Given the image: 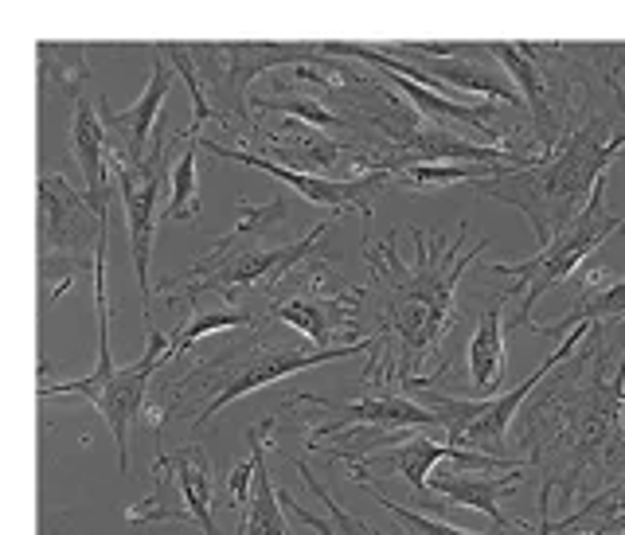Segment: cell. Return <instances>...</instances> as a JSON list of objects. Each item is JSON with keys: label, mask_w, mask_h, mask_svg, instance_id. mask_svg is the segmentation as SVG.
Returning a JSON list of instances; mask_svg holds the SVG:
<instances>
[{"label": "cell", "mask_w": 625, "mask_h": 535, "mask_svg": "<svg viewBox=\"0 0 625 535\" xmlns=\"http://www.w3.org/2000/svg\"><path fill=\"white\" fill-rule=\"evenodd\" d=\"M415 239V258H403L395 250L399 231H391L384 242H371L364 235V258H368L371 289L379 294V320H376V351H371L364 384H384L395 379L399 387H426L434 379V356L446 344L449 320H454L457 286L474 262L493 247V239H482L465 255L469 224L457 227L454 239L438 231L410 227Z\"/></svg>", "instance_id": "cell-1"}, {"label": "cell", "mask_w": 625, "mask_h": 535, "mask_svg": "<svg viewBox=\"0 0 625 535\" xmlns=\"http://www.w3.org/2000/svg\"><path fill=\"white\" fill-rule=\"evenodd\" d=\"M625 149V110H598L594 98L575 102L559 145L544 165L516 172L513 180H482L474 192L513 204L528 216L536 242L547 247L567 224L583 216L594 188L606 180V168Z\"/></svg>", "instance_id": "cell-2"}, {"label": "cell", "mask_w": 625, "mask_h": 535, "mask_svg": "<svg viewBox=\"0 0 625 535\" xmlns=\"http://www.w3.org/2000/svg\"><path fill=\"white\" fill-rule=\"evenodd\" d=\"M379 336H364L356 344H345V348H294V344H266V340H242L231 344L227 351L211 356V360L196 364V371H188L177 387H169V395L161 399V407H149L145 418H149L152 434L161 438V423L169 415H188V403H196V415L188 418L192 430H204L227 403L242 399L247 392H258V387L274 384V379H286L294 371H309V368H321V364L333 360H345V356H356V351H376Z\"/></svg>", "instance_id": "cell-3"}, {"label": "cell", "mask_w": 625, "mask_h": 535, "mask_svg": "<svg viewBox=\"0 0 625 535\" xmlns=\"http://www.w3.org/2000/svg\"><path fill=\"white\" fill-rule=\"evenodd\" d=\"M95 309H98V368L82 379L71 384H43L40 399L51 395H79V399L95 403L102 410L106 426H110L113 442H118V465L121 477H129V426L137 423V415L145 410V392H149V379L157 376V368L169 364L172 336L149 328V340H145V356L137 364L118 368L110 356V297H106V262H98L95 270Z\"/></svg>", "instance_id": "cell-4"}, {"label": "cell", "mask_w": 625, "mask_h": 535, "mask_svg": "<svg viewBox=\"0 0 625 535\" xmlns=\"http://www.w3.org/2000/svg\"><path fill=\"white\" fill-rule=\"evenodd\" d=\"M106 262V224L90 200L67 185V176H40V286L56 301L75 286V274H95Z\"/></svg>", "instance_id": "cell-5"}, {"label": "cell", "mask_w": 625, "mask_h": 535, "mask_svg": "<svg viewBox=\"0 0 625 535\" xmlns=\"http://www.w3.org/2000/svg\"><path fill=\"white\" fill-rule=\"evenodd\" d=\"M188 56H192L196 71L204 79L211 106L219 113H235V118L250 121V133H258L255 118H250V106L242 98V90L258 79L262 71H278V67H321L340 79H353V63L337 56H325V43H188Z\"/></svg>", "instance_id": "cell-6"}, {"label": "cell", "mask_w": 625, "mask_h": 535, "mask_svg": "<svg viewBox=\"0 0 625 535\" xmlns=\"http://www.w3.org/2000/svg\"><path fill=\"white\" fill-rule=\"evenodd\" d=\"M614 231H622V219H617V211L606 208V180H602V185L594 188L591 204L583 208V216L563 227V231L555 235L547 247H539L528 262L489 266V274H500V278H505L500 294H505L508 301H516L513 317H508V328L532 325V305H536L547 289L563 286L571 274H578V266H583Z\"/></svg>", "instance_id": "cell-7"}, {"label": "cell", "mask_w": 625, "mask_h": 535, "mask_svg": "<svg viewBox=\"0 0 625 535\" xmlns=\"http://www.w3.org/2000/svg\"><path fill=\"white\" fill-rule=\"evenodd\" d=\"M329 216L325 224H317L309 235L294 242H270V247H255V250H231V255H219V250H208L204 258H196L188 270L169 274V278L157 281V294L172 297V301H188L200 305L204 294H219L227 301H235V294L247 286H258L266 281L270 289H278L289 274L297 270L301 262H309V255H317L321 247L325 231L333 227Z\"/></svg>", "instance_id": "cell-8"}, {"label": "cell", "mask_w": 625, "mask_h": 535, "mask_svg": "<svg viewBox=\"0 0 625 535\" xmlns=\"http://www.w3.org/2000/svg\"><path fill=\"white\" fill-rule=\"evenodd\" d=\"M368 289H356L333 274L329 262L297 266L286 278V289H274V301L266 309V320H281L312 348H345L364 336H356V317Z\"/></svg>", "instance_id": "cell-9"}, {"label": "cell", "mask_w": 625, "mask_h": 535, "mask_svg": "<svg viewBox=\"0 0 625 535\" xmlns=\"http://www.w3.org/2000/svg\"><path fill=\"white\" fill-rule=\"evenodd\" d=\"M586 333H591V325L563 336V348H555L524 384H516L513 392H505L500 399L497 395H493V399H454V395H438V392H423V395H415V399L438 418V426L449 430V446L497 457L500 446H505L508 426H513V415L520 410V403L552 376V368H559V364H567L571 356H575V348L586 340Z\"/></svg>", "instance_id": "cell-10"}, {"label": "cell", "mask_w": 625, "mask_h": 535, "mask_svg": "<svg viewBox=\"0 0 625 535\" xmlns=\"http://www.w3.org/2000/svg\"><path fill=\"white\" fill-rule=\"evenodd\" d=\"M113 168V165H110ZM118 172V192L126 204V227H129V255H133L137 289H141V317L145 333L152 328V278H149V258L152 239H157V200L169 176V137H165V121L157 126L149 157L137 168H113Z\"/></svg>", "instance_id": "cell-11"}, {"label": "cell", "mask_w": 625, "mask_h": 535, "mask_svg": "<svg viewBox=\"0 0 625 535\" xmlns=\"http://www.w3.org/2000/svg\"><path fill=\"white\" fill-rule=\"evenodd\" d=\"M200 149L211 152V157H224V160H242V165L258 168L266 172L270 180H281L289 185L297 196H305L309 204L317 208H329L333 216H345V211H360V219L368 224L371 219V200L391 185V176L387 172H356L348 180H337V176H312V172H294V168H281L274 165L270 157L262 152H247V149H235V145H224L216 137H200Z\"/></svg>", "instance_id": "cell-12"}, {"label": "cell", "mask_w": 625, "mask_h": 535, "mask_svg": "<svg viewBox=\"0 0 625 535\" xmlns=\"http://www.w3.org/2000/svg\"><path fill=\"white\" fill-rule=\"evenodd\" d=\"M177 87V71L169 67V56H157L149 75V87L126 110H113L106 95H98V113L106 121V137H110V165L113 168H137L152 149L157 126L165 121V98Z\"/></svg>", "instance_id": "cell-13"}, {"label": "cell", "mask_w": 625, "mask_h": 535, "mask_svg": "<svg viewBox=\"0 0 625 535\" xmlns=\"http://www.w3.org/2000/svg\"><path fill=\"white\" fill-rule=\"evenodd\" d=\"M294 403H305V407H321L333 410V423L325 426H312L309 442L325 438V434H345L356 430V426H368L376 434H391V430H407V426H438V418L423 407L410 392H379L368 395L360 403H337V399H325V395H289Z\"/></svg>", "instance_id": "cell-14"}, {"label": "cell", "mask_w": 625, "mask_h": 535, "mask_svg": "<svg viewBox=\"0 0 625 535\" xmlns=\"http://www.w3.org/2000/svg\"><path fill=\"white\" fill-rule=\"evenodd\" d=\"M266 152H270V160L281 168L329 176V168H337L340 157L348 160V152H356V145H348L345 137L325 133V129H317V126H305V121H297V118H281L278 133L266 137Z\"/></svg>", "instance_id": "cell-15"}, {"label": "cell", "mask_w": 625, "mask_h": 535, "mask_svg": "<svg viewBox=\"0 0 625 535\" xmlns=\"http://www.w3.org/2000/svg\"><path fill=\"white\" fill-rule=\"evenodd\" d=\"M95 98H82L75 106L71 141H75V160L82 168V180H87L90 208L110 227V137H106L102 113H95Z\"/></svg>", "instance_id": "cell-16"}, {"label": "cell", "mask_w": 625, "mask_h": 535, "mask_svg": "<svg viewBox=\"0 0 625 535\" xmlns=\"http://www.w3.org/2000/svg\"><path fill=\"white\" fill-rule=\"evenodd\" d=\"M36 82H40L43 95L63 106H79L82 98H90L95 71L87 67V43H36Z\"/></svg>", "instance_id": "cell-17"}, {"label": "cell", "mask_w": 625, "mask_h": 535, "mask_svg": "<svg viewBox=\"0 0 625 535\" xmlns=\"http://www.w3.org/2000/svg\"><path fill=\"white\" fill-rule=\"evenodd\" d=\"M520 485V469L513 473H438L434 480V493L449 504V508H474L485 512L489 524L497 532L505 527H520V519H508L500 516V496H513V488Z\"/></svg>", "instance_id": "cell-18"}, {"label": "cell", "mask_w": 625, "mask_h": 535, "mask_svg": "<svg viewBox=\"0 0 625 535\" xmlns=\"http://www.w3.org/2000/svg\"><path fill=\"white\" fill-rule=\"evenodd\" d=\"M606 270H594L591 278L578 286L571 309L559 320H532V333L539 336H563L575 333L583 325H622L625 320V281L602 278Z\"/></svg>", "instance_id": "cell-19"}, {"label": "cell", "mask_w": 625, "mask_h": 535, "mask_svg": "<svg viewBox=\"0 0 625 535\" xmlns=\"http://www.w3.org/2000/svg\"><path fill=\"white\" fill-rule=\"evenodd\" d=\"M505 294L489 297V305L482 309L474 328V340H469V379H474L477 395L493 399L500 392L508 376V348H505Z\"/></svg>", "instance_id": "cell-20"}, {"label": "cell", "mask_w": 625, "mask_h": 535, "mask_svg": "<svg viewBox=\"0 0 625 535\" xmlns=\"http://www.w3.org/2000/svg\"><path fill=\"white\" fill-rule=\"evenodd\" d=\"M152 465H169V469L177 473L180 493H185V504H188V512H192V519L204 527V535H219L216 516H211L216 493H211V465H208L204 446H185V449H177V454H157Z\"/></svg>", "instance_id": "cell-21"}, {"label": "cell", "mask_w": 625, "mask_h": 535, "mask_svg": "<svg viewBox=\"0 0 625 535\" xmlns=\"http://www.w3.org/2000/svg\"><path fill=\"white\" fill-rule=\"evenodd\" d=\"M516 172H528V168L513 165H415L395 172L391 180L410 192H426V188H446V185H482V180H513Z\"/></svg>", "instance_id": "cell-22"}, {"label": "cell", "mask_w": 625, "mask_h": 535, "mask_svg": "<svg viewBox=\"0 0 625 535\" xmlns=\"http://www.w3.org/2000/svg\"><path fill=\"white\" fill-rule=\"evenodd\" d=\"M289 219V204L286 196H274L270 204H247L239 200V227H235L231 235H224V239H216L219 255H231V250H255V247H270V231L274 227H281Z\"/></svg>", "instance_id": "cell-23"}, {"label": "cell", "mask_w": 625, "mask_h": 535, "mask_svg": "<svg viewBox=\"0 0 625 535\" xmlns=\"http://www.w3.org/2000/svg\"><path fill=\"white\" fill-rule=\"evenodd\" d=\"M152 473H157V488L145 501L129 504L126 508L129 524H196L185 504V493H180L177 473L169 465H152Z\"/></svg>", "instance_id": "cell-24"}, {"label": "cell", "mask_w": 625, "mask_h": 535, "mask_svg": "<svg viewBox=\"0 0 625 535\" xmlns=\"http://www.w3.org/2000/svg\"><path fill=\"white\" fill-rule=\"evenodd\" d=\"M180 141L188 149L177 160V168H172V200L165 208V219L196 227V219H200V168H196V160H200V137L180 133Z\"/></svg>", "instance_id": "cell-25"}, {"label": "cell", "mask_w": 625, "mask_h": 535, "mask_svg": "<svg viewBox=\"0 0 625 535\" xmlns=\"http://www.w3.org/2000/svg\"><path fill=\"white\" fill-rule=\"evenodd\" d=\"M235 328H258V317L247 309H235V305H219V309H204V305H192V320H188L180 333H172V348L169 360L185 356L196 340H204L208 333H235Z\"/></svg>", "instance_id": "cell-26"}, {"label": "cell", "mask_w": 625, "mask_h": 535, "mask_svg": "<svg viewBox=\"0 0 625 535\" xmlns=\"http://www.w3.org/2000/svg\"><path fill=\"white\" fill-rule=\"evenodd\" d=\"M239 535H289V519L281 516V496L274 493V480H270V473H266V465H258L255 501L242 512Z\"/></svg>", "instance_id": "cell-27"}, {"label": "cell", "mask_w": 625, "mask_h": 535, "mask_svg": "<svg viewBox=\"0 0 625 535\" xmlns=\"http://www.w3.org/2000/svg\"><path fill=\"white\" fill-rule=\"evenodd\" d=\"M161 51H165V56H169V63L177 67V71L188 79V95H192V126H188L185 133H188V137H200V129L208 126L211 118L224 121V113H219L216 106H211L208 90H204L200 71H196L192 56H188V43H161Z\"/></svg>", "instance_id": "cell-28"}, {"label": "cell", "mask_w": 625, "mask_h": 535, "mask_svg": "<svg viewBox=\"0 0 625 535\" xmlns=\"http://www.w3.org/2000/svg\"><path fill=\"white\" fill-rule=\"evenodd\" d=\"M368 496L376 504H384L387 512H391L395 519H399L403 527H410L415 535H482V532H462V527H449L446 519H434V516H423V512H410V508H403V504H395V501H387L384 493H376V485H368ZM489 535H505V532H497L493 527Z\"/></svg>", "instance_id": "cell-29"}, {"label": "cell", "mask_w": 625, "mask_h": 535, "mask_svg": "<svg viewBox=\"0 0 625 535\" xmlns=\"http://www.w3.org/2000/svg\"><path fill=\"white\" fill-rule=\"evenodd\" d=\"M609 532H614V524H598L594 532H578V535H609Z\"/></svg>", "instance_id": "cell-30"}, {"label": "cell", "mask_w": 625, "mask_h": 535, "mask_svg": "<svg viewBox=\"0 0 625 535\" xmlns=\"http://www.w3.org/2000/svg\"><path fill=\"white\" fill-rule=\"evenodd\" d=\"M617 235H625V219H622V231H617Z\"/></svg>", "instance_id": "cell-31"}]
</instances>
